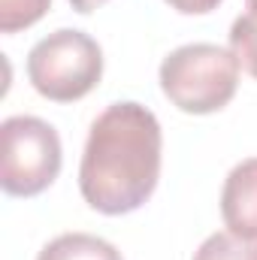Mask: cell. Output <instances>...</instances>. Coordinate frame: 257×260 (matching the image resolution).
Here are the masks:
<instances>
[{
	"mask_svg": "<svg viewBox=\"0 0 257 260\" xmlns=\"http://www.w3.org/2000/svg\"><path fill=\"white\" fill-rule=\"evenodd\" d=\"M52 0H0V30L15 34L21 27L37 24L49 12Z\"/></svg>",
	"mask_w": 257,
	"mask_h": 260,
	"instance_id": "9c48e42d",
	"label": "cell"
},
{
	"mask_svg": "<svg viewBox=\"0 0 257 260\" xmlns=\"http://www.w3.org/2000/svg\"><path fill=\"white\" fill-rule=\"evenodd\" d=\"M194 260H257V242L236 236V233H212L200 248Z\"/></svg>",
	"mask_w": 257,
	"mask_h": 260,
	"instance_id": "52a82bcc",
	"label": "cell"
},
{
	"mask_svg": "<svg viewBox=\"0 0 257 260\" xmlns=\"http://www.w3.org/2000/svg\"><path fill=\"white\" fill-rule=\"evenodd\" d=\"M221 218L230 233L257 239V157L230 170L221 188Z\"/></svg>",
	"mask_w": 257,
	"mask_h": 260,
	"instance_id": "5b68a950",
	"label": "cell"
},
{
	"mask_svg": "<svg viewBox=\"0 0 257 260\" xmlns=\"http://www.w3.org/2000/svg\"><path fill=\"white\" fill-rule=\"evenodd\" d=\"M176 12H185V15H206L212 9H218L221 0H167Z\"/></svg>",
	"mask_w": 257,
	"mask_h": 260,
	"instance_id": "30bf717a",
	"label": "cell"
},
{
	"mask_svg": "<svg viewBox=\"0 0 257 260\" xmlns=\"http://www.w3.org/2000/svg\"><path fill=\"white\" fill-rule=\"evenodd\" d=\"M100 76H103V52L97 40L82 30L61 27L43 37L27 55L30 85L37 88V94L55 103L82 100L97 88Z\"/></svg>",
	"mask_w": 257,
	"mask_h": 260,
	"instance_id": "3957f363",
	"label": "cell"
},
{
	"mask_svg": "<svg viewBox=\"0 0 257 260\" xmlns=\"http://www.w3.org/2000/svg\"><path fill=\"white\" fill-rule=\"evenodd\" d=\"M160 151L164 136L151 109L133 100L103 109L91 124L79 164L85 203L103 215L136 212L157 188Z\"/></svg>",
	"mask_w": 257,
	"mask_h": 260,
	"instance_id": "6da1fadb",
	"label": "cell"
},
{
	"mask_svg": "<svg viewBox=\"0 0 257 260\" xmlns=\"http://www.w3.org/2000/svg\"><path fill=\"white\" fill-rule=\"evenodd\" d=\"M70 3H73V9H76V12H94V9H97V6H103L106 0H70Z\"/></svg>",
	"mask_w": 257,
	"mask_h": 260,
	"instance_id": "8fae6325",
	"label": "cell"
},
{
	"mask_svg": "<svg viewBox=\"0 0 257 260\" xmlns=\"http://www.w3.org/2000/svg\"><path fill=\"white\" fill-rule=\"evenodd\" d=\"M245 3H248V12H251V15H257V0H245Z\"/></svg>",
	"mask_w": 257,
	"mask_h": 260,
	"instance_id": "7c38bea8",
	"label": "cell"
},
{
	"mask_svg": "<svg viewBox=\"0 0 257 260\" xmlns=\"http://www.w3.org/2000/svg\"><path fill=\"white\" fill-rule=\"evenodd\" d=\"M61 173V136L37 115L0 124V185L12 197L43 194Z\"/></svg>",
	"mask_w": 257,
	"mask_h": 260,
	"instance_id": "277c9868",
	"label": "cell"
},
{
	"mask_svg": "<svg viewBox=\"0 0 257 260\" xmlns=\"http://www.w3.org/2000/svg\"><path fill=\"white\" fill-rule=\"evenodd\" d=\"M239 88V61L215 43H188L160 64V91L188 115L224 109Z\"/></svg>",
	"mask_w": 257,
	"mask_h": 260,
	"instance_id": "7a4b0ae2",
	"label": "cell"
},
{
	"mask_svg": "<svg viewBox=\"0 0 257 260\" xmlns=\"http://www.w3.org/2000/svg\"><path fill=\"white\" fill-rule=\"evenodd\" d=\"M230 52L236 55L239 67L257 79V15L245 12L230 27Z\"/></svg>",
	"mask_w": 257,
	"mask_h": 260,
	"instance_id": "ba28073f",
	"label": "cell"
},
{
	"mask_svg": "<svg viewBox=\"0 0 257 260\" xmlns=\"http://www.w3.org/2000/svg\"><path fill=\"white\" fill-rule=\"evenodd\" d=\"M37 260H124L121 251L91 233H61L55 236L40 254Z\"/></svg>",
	"mask_w": 257,
	"mask_h": 260,
	"instance_id": "8992f818",
	"label": "cell"
}]
</instances>
